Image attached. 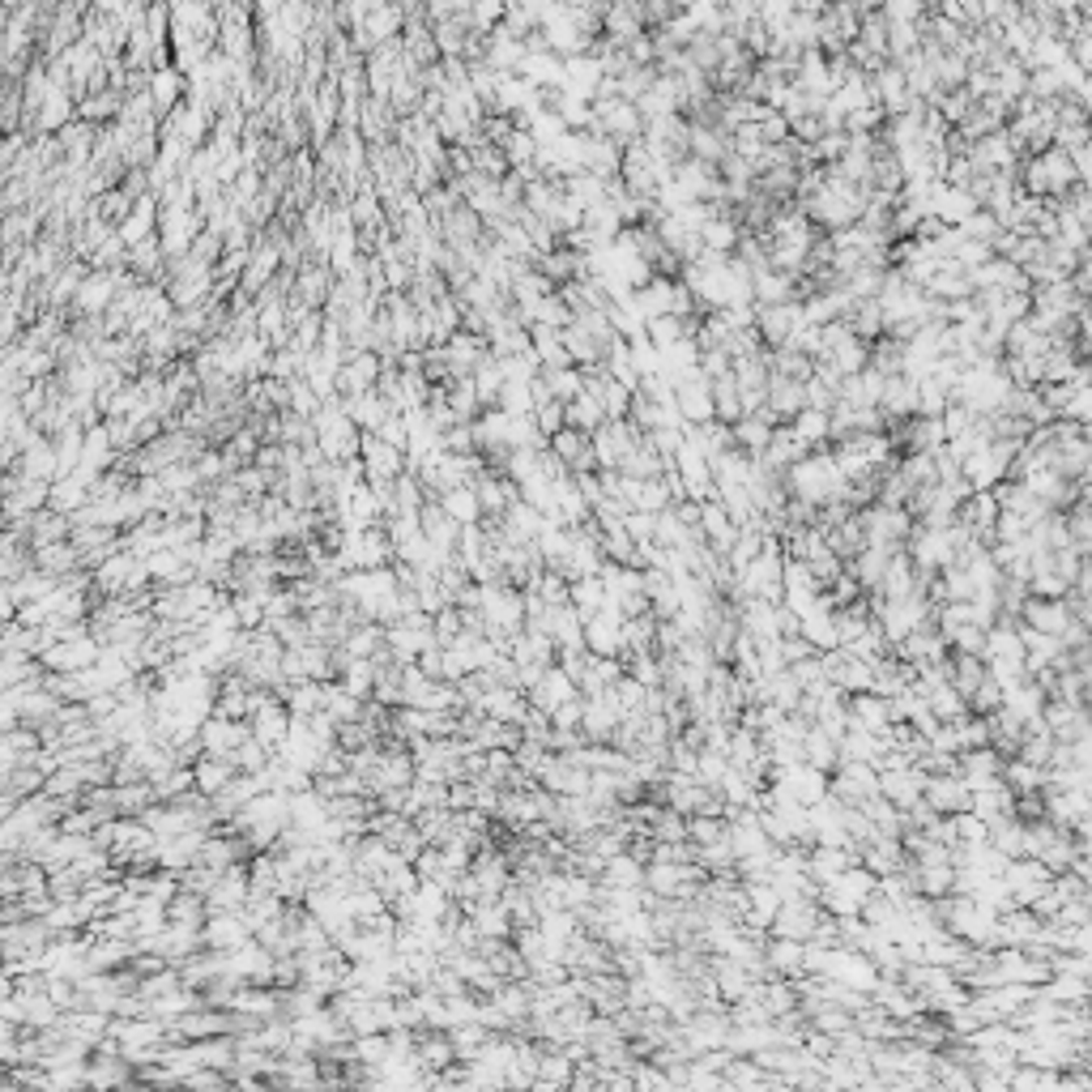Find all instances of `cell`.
Wrapping results in <instances>:
<instances>
[{
  "instance_id": "obj_19",
  "label": "cell",
  "mask_w": 1092,
  "mask_h": 1092,
  "mask_svg": "<svg viewBox=\"0 0 1092 1092\" xmlns=\"http://www.w3.org/2000/svg\"><path fill=\"white\" fill-rule=\"evenodd\" d=\"M947 402H952V393H947L934 376H921L917 380V419H939Z\"/></svg>"
},
{
  "instance_id": "obj_18",
  "label": "cell",
  "mask_w": 1092,
  "mask_h": 1092,
  "mask_svg": "<svg viewBox=\"0 0 1092 1092\" xmlns=\"http://www.w3.org/2000/svg\"><path fill=\"white\" fill-rule=\"evenodd\" d=\"M824 359H832V367H836V372H841V380H849V376L867 372V363H871V346H862L858 337H849V342H841L832 354H824Z\"/></svg>"
},
{
  "instance_id": "obj_3",
  "label": "cell",
  "mask_w": 1092,
  "mask_h": 1092,
  "mask_svg": "<svg viewBox=\"0 0 1092 1092\" xmlns=\"http://www.w3.org/2000/svg\"><path fill=\"white\" fill-rule=\"evenodd\" d=\"M802 324V303H773V307H756V333L764 350H782L789 342V333Z\"/></svg>"
},
{
  "instance_id": "obj_27",
  "label": "cell",
  "mask_w": 1092,
  "mask_h": 1092,
  "mask_svg": "<svg viewBox=\"0 0 1092 1092\" xmlns=\"http://www.w3.org/2000/svg\"><path fill=\"white\" fill-rule=\"evenodd\" d=\"M952 261L964 269V274H973V269H982L990 261V248L986 244H973V239H960V248L952 252Z\"/></svg>"
},
{
  "instance_id": "obj_26",
  "label": "cell",
  "mask_w": 1092,
  "mask_h": 1092,
  "mask_svg": "<svg viewBox=\"0 0 1092 1092\" xmlns=\"http://www.w3.org/2000/svg\"><path fill=\"white\" fill-rule=\"evenodd\" d=\"M534 427L543 439H550L555 431H563V406L559 402H546V406H538L534 410Z\"/></svg>"
},
{
  "instance_id": "obj_12",
  "label": "cell",
  "mask_w": 1092,
  "mask_h": 1092,
  "mask_svg": "<svg viewBox=\"0 0 1092 1092\" xmlns=\"http://www.w3.org/2000/svg\"><path fill=\"white\" fill-rule=\"evenodd\" d=\"M606 423L602 415V406H598V397H589V393H580L572 397L568 406H563V427L568 431H580V435H593Z\"/></svg>"
},
{
  "instance_id": "obj_4",
  "label": "cell",
  "mask_w": 1092,
  "mask_h": 1092,
  "mask_svg": "<svg viewBox=\"0 0 1092 1092\" xmlns=\"http://www.w3.org/2000/svg\"><path fill=\"white\" fill-rule=\"evenodd\" d=\"M1020 623H1025L1029 632H1037V636H1058L1071 628V615H1067V606H1062V598H1025V606H1020Z\"/></svg>"
},
{
  "instance_id": "obj_1",
  "label": "cell",
  "mask_w": 1092,
  "mask_h": 1092,
  "mask_svg": "<svg viewBox=\"0 0 1092 1092\" xmlns=\"http://www.w3.org/2000/svg\"><path fill=\"white\" fill-rule=\"evenodd\" d=\"M786 482V495L798 504H828V500H841V474H836V461H832V448H819V452H806L798 465H789L782 474Z\"/></svg>"
},
{
  "instance_id": "obj_15",
  "label": "cell",
  "mask_w": 1092,
  "mask_h": 1092,
  "mask_svg": "<svg viewBox=\"0 0 1092 1092\" xmlns=\"http://www.w3.org/2000/svg\"><path fill=\"white\" fill-rule=\"evenodd\" d=\"M538 376H543L550 402H559V406H568L572 397L585 393V372H580V367H559V372H538Z\"/></svg>"
},
{
  "instance_id": "obj_30",
  "label": "cell",
  "mask_w": 1092,
  "mask_h": 1092,
  "mask_svg": "<svg viewBox=\"0 0 1092 1092\" xmlns=\"http://www.w3.org/2000/svg\"><path fill=\"white\" fill-rule=\"evenodd\" d=\"M154 94H159V103H176L180 98V77L176 73H159V81H154Z\"/></svg>"
},
{
  "instance_id": "obj_22",
  "label": "cell",
  "mask_w": 1092,
  "mask_h": 1092,
  "mask_svg": "<svg viewBox=\"0 0 1092 1092\" xmlns=\"http://www.w3.org/2000/svg\"><path fill=\"white\" fill-rule=\"evenodd\" d=\"M628 354H632V367H636V376H662V354L658 346H649V337H632L628 342Z\"/></svg>"
},
{
  "instance_id": "obj_6",
  "label": "cell",
  "mask_w": 1092,
  "mask_h": 1092,
  "mask_svg": "<svg viewBox=\"0 0 1092 1092\" xmlns=\"http://www.w3.org/2000/svg\"><path fill=\"white\" fill-rule=\"evenodd\" d=\"M700 538H704V546L713 550V555H721V559L730 555L734 538H739V525L730 521V513L717 500H704L700 504Z\"/></svg>"
},
{
  "instance_id": "obj_10",
  "label": "cell",
  "mask_w": 1092,
  "mask_h": 1092,
  "mask_svg": "<svg viewBox=\"0 0 1092 1092\" xmlns=\"http://www.w3.org/2000/svg\"><path fill=\"white\" fill-rule=\"evenodd\" d=\"M973 287H969V274L956 265V261H943L939 274L926 282V300L934 303H956V300H969Z\"/></svg>"
},
{
  "instance_id": "obj_24",
  "label": "cell",
  "mask_w": 1092,
  "mask_h": 1092,
  "mask_svg": "<svg viewBox=\"0 0 1092 1092\" xmlns=\"http://www.w3.org/2000/svg\"><path fill=\"white\" fill-rule=\"evenodd\" d=\"M939 423H943V435L956 439V435H964V431L973 427V410L964 406V402H947V410L939 415Z\"/></svg>"
},
{
  "instance_id": "obj_9",
  "label": "cell",
  "mask_w": 1092,
  "mask_h": 1092,
  "mask_svg": "<svg viewBox=\"0 0 1092 1092\" xmlns=\"http://www.w3.org/2000/svg\"><path fill=\"white\" fill-rule=\"evenodd\" d=\"M636 35H645L641 5H602V44L606 48H628Z\"/></svg>"
},
{
  "instance_id": "obj_14",
  "label": "cell",
  "mask_w": 1092,
  "mask_h": 1092,
  "mask_svg": "<svg viewBox=\"0 0 1092 1092\" xmlns=\"http://www.w3.org/2000/svg\"><path fill=\"white\" fill-rule=\"evenodd\" d=\"M563 192H568V201L580 209V214H585V209H593V205L606 201V180L589 176V172H576V176L563 180Z\"/></svg>"
},
{
  "instance_id": "obj_7",
  "label": "cell",
  "mask_w": 1092,
  "mask_h": 1092,
  "mask_svg": "<svg viewBox=\"0 0 1092 1092\" xmlns=\"http://www.w3.org/2000/svg\"><path fill=\"white\" fill-rule=\"evenodd\" d=\"M875 410L884 415V423H905V419H913V415H917V380H910V376H888Z\"/></svg>"
},
{
  "instance_id": "obj_16",
  "label": "cell",
  "mask_w": 1092,
  "mask_h": 1092,
  "mask_svg": "<svg viewBox=\"0 0 1092 1092\" xmlns=\"http://www.w3.org/2000/svg\"><path fill=\"white\" fill-rule=\"evenodd\" d=\"M708 393H713V419L717 423H739L743 419V410H739V385H734V376H721V380H708Z\"/></svg>"
},
{
  "instance_id": "obj_29",
  "label": "cell",
  "mask_w": 1092,
  "mask_h": 1092,
  "mask_svg": "<svg viewBox=\"0 0 1092 1092\" xmlns=\"http://www.w3.org/2000/svg\"><path fill=\"white\" fill-rule=\"evenodd\" d=\"M572 482H576L580 500L589 504V513H593V508H598V504L606 500V491H602V482H598V470H593V474H572Z\"/></svg>"
},
{
  "instance_id": "obj_2",
  "label": "cell",
  "mask_w": 1092,
  "mask_h": 1092,
  "mask_svg": "<svg viewBox=\"0 0 1092 1092\" xmlns=\"http://www.w3.org/2000/svg\"><path fill=\"white\" fill-rule=\"evenodd\" d=\"M589 444H593V457H598V470H619V461L641 444V431H636L628 419L602 423V427L589 435Z\"/></svg>"
},
{
  "instance_id": "obj_28",
  "label": "cell",
  "mask_w": 1092,
  "mask_h": 1092,
  "mask_svg": "<svg viewBox=\"0 0 1092 1092\" xmlns=\"http://www.w3.org/2000/svg\"><path fill=\"white\" fill-rule=\"evenodd\" d=\"M756 129H760V141H764V146H786V141H789V120L777 116V111H773L769 120H760Z\"/></svg>"
},
{
  "instance_id": "obj_21",
  "label": "cell",
  "mask_w": 1092,
  "mask_h": 1092,
  "mask_svg": "<svg viewBox=\"0 0 1092 1092\" xmlns=\"http://www.w3.org/2000/svg\"><path fill=\"white\" fill-rule=\"evenodd\" d=\"M645 337H649V346H658V350H666V346H674V342H683V320L678 316H658V320H649L645 324Z\"/></svg>"
},
{
  "instance_id": "obj_25",
  "label": "cell",
  "mask_w": 1092,
  "mask_h": 1092,
  "mask_svg": "<svg viewBox=\"0 0 1092 1092\" xmlns=\"http://www.w3.org/2000/svg\"><path fill=\"white\" fill-rule=\"evenodd\" d=\"M1054 419H1067V423H1080V427H1088V419H1092V393H1088V389L1071 393L1067 406H1062Z\"/></svg>"
},
{
  "instance_id": "obj_17",
  "label": "cell",
  "mask_w": 1092,
  "mask_h": 1092,
  "mask_svg": "<svg viewBox=\"0 0 1092 1092\" xmlns=\"http://www.w3.org/2000/svg\"><path fill=\"white\" fill-rule=\"evenodd\" d=\"M439 508H444V513L452 517L465 530V525H478L482 521V513H478V500H474V487L470 482H465V487H452V491H444L439 495Z\"/></svg>"
},
{
  "instance_id": "obj_20",
  "label": "cell",
  "mask_w": 1092,
  "mask_h": 1092,
  "mask_svg": "<svg viewBox=\"0 0 1092 1092\" xmlns=\"http://www.w3.org/2000/svg\"><path fill=\"white\" fill-rule=\"evenodd\" d=\"M598 406H602L606 423H619V419H628V410H632V389H623L619 380H606V385H602V393H598Z\"/></svg>"
},
{
  "instance_id": "obj_8",
  "label": "cell",
  "mask_w": 1092,
  "mask_h": 1092,
  "mask_svg": "<svg viewBox=\"0 0 1092 1092\" xmlns=\"http://www.w3.org/2000/svg\"><path fill=\"white\" fill-rule=\"evenodd\" d=\"M623 167V150L611 137H589L580 133V172L598 176V180H615Z\"/></svg>"
},
{
  "instance_id": "obj_11",
  "label": "cell",
  "mask_w": 1092,
  "mask_h": 1092,
  "mask_svg": "<svg viewBox=\"0 0 1092 1092\" xmlns=\"http://www.w3.org/2000/svg\"><path fill=\"white\" fill-rule=\"evenodd\" d=\"M802 457H806V448L798 444V439H793V431H789V427H777V431H773V439H769V448L760 452V461L769 465L773 474H786L789 465H798Z\"/></svg>"
},
{
  "instance_id": "obj_23",
  "label": "cell",
  "mask_w": 1092,
  "mask_h": 1092,
  "mask_svg": "<svg viewBox=\"0 0 1092 1092\" xmlns=\"http://www.w3.org/2000/svg\"><path fill=\"white\" fill-rule=\"evenodd\" d=\"M956 231H960L964 239H973V244H990V239L999 235V218L990 214V209H977V214H973V218H964V222L956 226Z\"/></svg>"
},
{
  "instance_id": "obj_5",
  "label": "cell",
  "mask_w": 1092,
  "mask_h": 1092,
  "mask_svg": "<svg viewBox=\"0 0 1092 1092\" xmlns=\"http://www.w3.org/2000/svg\"><path fill=\"white\" fill-rule=\"evenodd\" d=\"M546 448L563 461V470H568V474H593V470H598V457H593L589 435H580V431L563 427V431H555V435L546 439Z\"/></svg>"
},
{
  "instance_id": "obj_13",
  "label": "cell",
  "mask_w": 1092,
  "mask_h": 1092,
  "mask_svg": "<svg viewBox=\"0 0 1092 1092\" xmlns=\"http://www.w3.org/2000/svg\"><path fill=\"white\" fill-rule=\"evenodd\" d=\"M559 342H563V354L572 359V367H580V372H589V367L602 363V346L593 342V337L580 329V324H568V329L559 333Z\"/></svg>"
}]
</instances>
